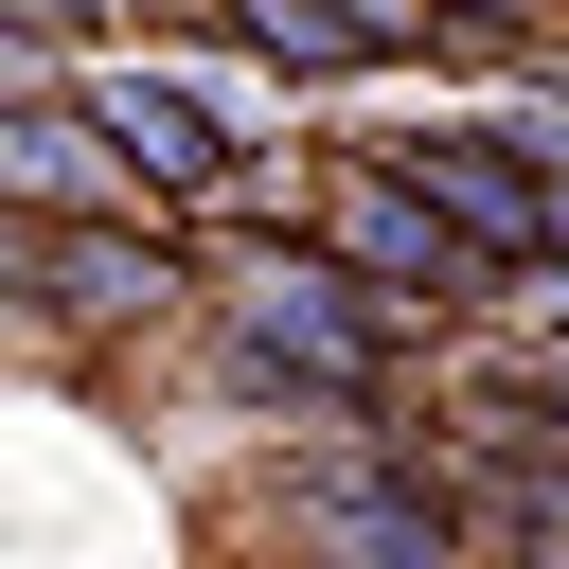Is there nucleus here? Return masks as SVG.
<instances>
[{
    "mask_svg": "<svg viewBox=\"0 0 569 569\" xmlns=\"http://www.w3.org/2000/svg\"><path fill=\"white\" fill-rule=\"evenodd\" d=\"M213 338H231V373L284 391V409H391V373H409L427 320H391L320 231H284V249H249V267L213 284Z\"/></svg>",
    "mask_w": 569,
    "mask_h": 569,
    "instance_id": "nucleus-1",
    "label": "nucleus"
},
{
    "mask_svg": "<svg viewBox=\"0 0 569 569\" xmlns=\"http://www.w3.org/2000/svg\"><path fill=\"white\" fill-rule=\"evenodd\" d=\"M302 231H320V249H338V267H356L391 320H427V338L498 302V267H480V249H462V231H445V213H427V196H409L373 142H356L338 178H302Z\"/></svg>",
    "mask_w": 569,
    "mask_h": 569,
    "instance_id": "nucleus-2",
    "label": "nucleus"
},
{
    "mask_svg": "<svg viewBox=\"0 0 569 569\" xmlns=\"http://www.w3.org/2000/svg\"><path fill=\"white\" fill-rule=\"evenodd\" d=\"M373 160H391V178H409V196H427V213H445V231H462L498 284H533V267H551V213H569V178H551L516 124H391Z\"/></svg>",
    "mask_w": 569,
    "mask_h": 569,
    "instance_id": "nucleus-3",
    "label": "nucleus"
},
{
    "mask_svg": "<svg viewBox=\"0 0 569 569\" xmlns=\"http://www.w3.org/2000/svg\"><path fill=\"white\" fill-rule=\"evenodd\" d=\"M284 533H302L320 569H462V551H480V516L427 480V445H338V462L284 498Z\"/></svg>",
    "mask_w": 569,
    "mask_h": 569,
    "instance_id": "nucleus-4",
    "label": "nucleus"
},
{
    "mask_svg": "<svg viewBox=\"0 0 569 569\" xmlns=\"http://www.w3.org/2000/svg\"><path fill=\"white\" fill-rule=\"evenodd\" d=\"M178 284H196V267H178L160 196H142V213L71 196V213H36V231H18V302H36V320H89V338H124V320H160Z\"/></svg>",
    "mask_w": 569,
    "mask_h": 569,
    "instance_id": "nucleus-5",
    "label": "nucleus"
},
{
    "mask_svg": "<svg viewBox=\"0 0 569 569\" xmlns=\"http://www.w3.org/2000/svg\"><path fill=\"white\" fill-rule=\"evenodd\" d=\"M89 142H107V178L124 196H160V213H196V196H231L249 160H231V124L196 107V89H160V71H107L89 89Z\"/></svg>",
    "mask_w": 569,
    "mask_h": 569,
    "instance_id": "nucleus-6",
    "label": "nucleus"
},
{
    "mask_svg": "<svg viewBox=\"0 0 569 569\" xmlns=\"http://www.w3.org/2000/svg\"><path fill=\"white\" fill-rule=\"evenodd\" d=\"M231 36H249L284 89H356V71H409V53H427L409 0H231Z\"/></svg>",
    "mask_w": 569,
    "mask_h": 569,
    "instance_id": "nucleus-7",
    "label": "nucleus"
},
{
    "mask_svg": "<svg viewBox=\"0 0 569 569\" xmlns=\"http://www.w3.org/2000/svg\"><path fill=\"white\" fill-rule=\"evenodd\" d=\"M427 36H462V53H533V36H569V0H409Z\"/></svg>",
    "mask_w": 569,
    "mask_h": 569,
    "instance_id": "nucleus-8",
    "label": "nucleus"
},
{
    "mask_svg": "<svg viewBox=\"0 0 569 569\" xmlns=\"http://www.w3.org/2000/svg\"><path fill=\"white\" fill-rule=\"evenodd\" d=\"M0 18H18V36H107L124 0H0Z\"/></svg>",
    "mask_w": 569,
    "mask_h": 569,
    "instance_id": "nucleus-9",
    "label": "nucleus"
},
{
    "mask_svg": "<svg viewBox=\"0 0 569 569\" xmlns=\"http://www.w3.org/2000/svg\"><path fill=\"white\" fill-rule=\"evenodd\" d=\"M533 409H551V445H569V320L533 338Z\"/></svg>",
    "mask_w": 569,
    "mask_h": 569,
    "instance_id": "nucleus-10",
    "label": "nucleus"
},
{
    "mask_svg": "<svg viewBox=\"0 0 569 569\" xmlns=\"http://www.w3.org/2000/svg\"><path fill=\"white\" fill-rule=\"evenodd\" d=\"M18 231H36V213H0V320H18Z\"/></svg>",
    "mask_w": 569,
    "mask_h": 569,
    "instance_id": "nucleus-11",
    "label": "nucleus"
}]
</instances>
